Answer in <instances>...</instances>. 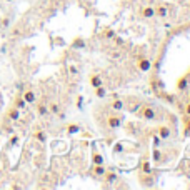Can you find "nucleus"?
Wrapping results in <instances>:
<instances>
[{
  "instance_id": "obj_29",
  "label": "nucleus",
  "mask_w": 190,
  "mask_h": 190,
  "mask_svg": "<svg viewBox=\"0 0 190 190\" xmlns=\"http://www.w3.org/2000/svg\"><path fill=\"white\" fill-rule=\"evenodd\" d=\"M7 2H12V0H7Z\"/></svg>"
},
{
  "instance_id": "obj_15",
  "label": "nucleus",
  "mask_w": 190,
  "mask_h": 190,
  "mask_svg": "<svg viewBox=\"0 0 190 190\" xmlns=\"http://www.w3.org/2000/svg\"><path fill=\"white\" fill-rule=\"evenodd\" d=\"M152 157H153V162H155V164H160V162H162V153H160V150H158L157 147L153 149Z\"/></svg>"
},
{
  "instance_id": "obj_4",
  "label": "nucleus",
  "mask_w": 190,
  "mask_h": 190,
  "mask_svg": "<svg viewBox=\"0 0 190 190\" xmlns=\"http://www.w3.org/2000/svg\"><path fill=\"white\" fill-rule=\"evenodd\" d=\"M153 15H155V10H153L152 5L142 7V10H140V17H143V19H152Z\"/></svg>"
},
{
  "instance_id": "obj_11",
  "label": "nucleus",
  "mask_w": 190,
  "mask_h": 190,
  "mask_svg": "<svg viewBox=\"0 0 190 190\" xmlns=\"http://www.w3.org/2000/svg\"><path fill=\"white\" fill-rule=\"evenodd\" d=\"M90 85L93 87H98V85H102V79H100V75H97V73H92L90 75Z\"/></svg>"
},
{
  "instance_id": "obj_5",
  "label": "nucleus",
  "mask_w": 190,
  "mask_h": 190,
  "mask_svg": "<svg viewBox=\"0 0 190 190\" xmlns=\"http://www.w3.org/2000/svg\"><path fill=\"white\" fill-rule=\"evenodd\" d=\"M140 174H143V175H150V174H152V165H150V160H149V158H143V160H142Z\"/></svg>"
},
{
  "instance_id": "obj_25",
  "label": "nucleus",
  "mask_w": 190,
  "mask_h": 190,
  "mask_svg": "<svg viewBox=\"0 0 190 190\" xmlns=\"http://www.w3.org/2000/svg\"><path fill=\"white\" fill-rule=\"evenodd\" d=\"M160 137H157V135H153V147H158V145H160Z\"/></svg>"
},
{
  "instance_id": "obj_7",
  "label": "nucleus",
  "mask_w": 190,
  "mask_h": 190,
  "mask_svg": "<svg viewBox=\"0 0 190 190\" xmlns=\"http://www.w3.org/2000/svg\"><path fill=\"white\" fill-rule=\"evenodd\" d=\"M187 87H188V77L187 75H184L182 79H178V82H177V89L178 90H187Z\"/></svg>"
},
{
  "instance_id": "obj_27",
  "label": "nucleus",
  "mask_w": 190,
  "mask_h": 190,
  "mask_svg": "<svg viewBox=\"0 0 190 190\" xmlns=\"http://www.w3.org/2000/svg\"><path fill=\"white\" fill-rule=\"evenodd\" d=\"M69 70H70V73H73V75L77 73V69H75L73 65H70V67H69Z\"/></svg>"
},
{
  "instance_id": "obj_8",
  "label": "nucleus",
  "mask_w": 190,
  "mask_h": 190,
  "mask_svg": "<svg viewBox=\"0 0 190 190\" xmlns=\"http://www.w3.org/2000/svg\"><path fill=\"white\" fill-rule=\"evenodd\" d=\"M137 67H139L140 70H143V72H147V70H149L150 67H152V63L147 60V58H140V60L137 62Z\"/></svg>"
},
{
  "instance_id": "obj_10",
  "label": "nucleus",
  "mask_w": 190,
  "mask_h": 190,
  "mask_svg": "<svg viewBox=\"0 0 190 190\" xmlns=\"http://www.w3.org/2000/svg\"><path fill=\"white\" fill-rule=\"evenodd\" d=\"M153 10H155V15H158V17H167V7L165 5H157V7H153Z\"/></svg>"
},
{
  "instance_id": "obj_12",
  "label": "nucleus",
  "mask_w": 190,
  "mask_h": 190,
  "mask_svg": "<svg viewBox=\"0 0 190 190\" xmlns=\"http://www.w3.org/2000/svg\"><path fill=\"white\" fill-rule=\"evenodd\" d=\"M23 100H25L27 104H33V102H35V95H33V92H32V90H27V92L23 93Z\"/></svg>"
},
{
  "instance_id": "obj_14",
  "label": "nucleus",
  "mask_w": 190,
  "mask_h": 190,
  "mask_svg": "<svg viewBox=\"0 0 190 190\" xmlns=\"http://www.w3.org/2000/svg\"><path fill=\"white\" fill-rule=\"evenodd\" d=\"M9 117L12 118V120H19V118H20L19 108H10V110H9Z\"/></svg>"
},
{
  "instance_id": "obj_18",
  "label": "nucleus",
  "mask_w": 190,
  "mask_h": 190,
  "mask_svg": "<svg viewBox=\"0 0 190 190\" xmlns=\"http://www.w3.org/2000/svg\"><path fill=\"white\" fill-rule=\"evenodd\" d=\"M105 93H107V90L104 89V87L102 85H98V87H95V95H97V97H105Z\"/></svg>"
},
{
  "instance_id": "obj_21",
  "label": "nucleus",
  "mask_w": 190,
  "mask_h": 190,
  "mask_svg": "<svg viewBox=\"0 0 190 190\" xmlns=\"http://www.w3.org/2000/svg\"><path fill=\"white\" fill-rule=\"evenodd\" d=\"M80 130V127L77 125V124H70V125H67V132L69 133H75V132H79Z\"/></svg>"
},
{
  "instance_id": "obj_3",
  "label": "nucleus",
  "mask_w": 190,
  "mask_h": 190,
  "mask_svg": "<svg viewBox=\"0 0 190 190\" xmlns=\"http://www.w3.org/2000/svg\"><path fill=\"white\" fill-rule=\"evenodd\" d=\"M107 172V168L104 167V164H93V168H92V175L97 178L104 177V174Z\"/></svg>"
},
{
  "instance_id": "obj_23",
  "label": "nucleus",
  "mask_w": 190,
  "mask_h": 190,
  "mask_svg": "<svg viewBox=\"0 0 190 190\" xmlns=\"http://www.w3.org/2000/svg\"><path fill=\"white\" fill-rule=\"evenodd\" d=\"M185 132L190 135V118H188V117L185 118Z\"/></svg>"
},
{
  "instance_id": "obj_19",
  "label": "nucleus",
  "mask_w": 190,
  "mask_h": 190,
  "mask_svg": "<svg viewBox=\"0 0 190 190\" xmlns=\"http://www.w3.org/2000/svg\"><path fill=\"white\" fill-rule=\"evenodd\" d=\"M37 112H38V115H42V117H44V115H47V107H45L44 104H38L37 105Z\"/></svg>"
},
{
  "instance_id": "obj_28",
  "label": "nucleus",
  "mask_w": 190,
  "mask_h": 190,
  "mask_svg": "<svg viewBox=\"0 0 190 190\" xmlns=\"http://www.w3.org/2000/svg\"><path fill=\"white\" fill-rule=\"evenodd\" d=\"M185 112H187V115L190 117V104H187V107H185Z\"/></svg>"
},
{
  "instance_id": "obj_16",
  "label": "nucleus",
  "mask_w": 190,
  "mask_h": 190,
  "mask_svg": "<svg viewBox=\"0 0 190 190\" xmlns=\"http://www.w3.org/2000/svg\"><path fill=\"white\" fill-rule=\"evenodd\" d=\"M140 182H142L143 185H150V184H152V174H150V175L140 174Z\"/></svg>"
},
{
  "instance_id": "obj_1",
  "label": "nucleus",
  "mask_w": 190,
  "mask_h": 190,
  "mask_svg": "<svg viewBox=\"0 0 190 190\" xmlns=\"http://www.w3.org/2000/svg\"><path fill=\"white\" fill-rule=\"evenodd\" d=\"M139 117L145 118V120H153L155 118V110L149 105H143V107L139 108Z\"/></svg>"
},
{
  "instance_id": "obj_13",
  "label": "nucleus",
  "mask_w": 190,
  "mask_h": 190,
  "mask_svg": "<svg viewBox=\"0 0 190 190\" xmlns=\"http://www.w3.org/2000/svg\"><path fill=\"white\" fill-rule=\"evenodd\" d=\"M104 177H105V182H107V184H112V182L117 178V175H115V172H105Z\"/></svg>"
},
{
  "instance_id": "obj_17",
  "label": "nucleus",
  "mask_w": 190,
  "mask_h": 190,
  "mask_svg": "<svg viewBox=\"0 0 190 190\" xmlns=\"http://www.w3.org/2000/svg\"><path fill=\"white\" fill-rule=\"evenodd\" d=\"M92 162L93 164H104V157H102L98 152H93L92 153Z\"/></svg>"
},
{
  "instance_id": "obj_26",
  "label": "nucleus",
  "mask_w": 190,
  "mask_h": 190,
  "mask_svg": "<svg viewBox=\"0 0 190 190\" xmlns=\"http://www.w3.org/2000/svg\"><path fill=\"white\" fill-rule=\"evenodd\" d=\"M105 37H107V38H110V37H115V32H112V30H107V32H105Z\"/></svg>"
},
{
  "instance_id": "obj_24",
  "label": "nucleus",
  "mask_w": 190,
  "mask_h": 190,
  "mask_svg": "<svg viewBox=\"0 0 190 190\" xmlns=\"http://www.w3.org/2000/svg\"><path fill=\"white\" fill-rule=\"evenodd\" d=\"M50 112H54V114H58V105H57V104H50Z\"/></svg>"
},
{
  "instance_id": "obj_20",
  "label": "nucleus",
  "mask_w": 190,
  "mask_h": 190,
  "mask_svg": "<svg viewBox=\"0 0 190 190\" xmlns=\"http://www.w3.org/2000/svg\"><path fill=\"white\" fill-rule=\"evenodd\" d=\"M25 104H27V102L23 100V97H19V98L15 100V108H19V110H20V108L25 107Z\"/></svg>"
},
{
  "instance_id": "obj_22",
  "label": "nucleus",
  "mask_w": 190,
  "mask_h": 190,
  "mask_svg": "<svg viewBox=\"0 0 190 190\" xmlns=\"http://www.w3.org/2000/svg\"><path fill=\"white\" fill-rule=\"evenodd\" d=\"M33 137H35V139H37V140H40V142H45V135H44V133L40 132V130H37V132L33 133Z\"/></svg>"
},
{
  "instance_id": "obj_6",
  "label": "nucleus",
  "mask_w": 190,
  "mask_h": 190,
  "mask_svg": "<svg viewBox=\"0 0 190 190\" xmlns=\"http://www.w3.org/2000/svg\"><path fill=\"white\" fill-rule=\"evenodd\" d=\"M158 137H160L162 140H167L168 137H170V127H167V125L158 127Z\"/></svg>"
},
{
  "instance_id": "obj_2",
  "label": "nucleus",
  "mask_w": 190,
  "mask_h": 190,
  "mask_svg": "<svg viewBox=\"0 0 190 190\" xmlns=\"http://www.w3.org/2000/svg\"><path fill=\"white\" fill-rule=\"evenodd\" d=\"M122 124V118L118 117V115H108L107 118V125L110 127V128H118Z\"/></svg>"
},
{
  "instance_id": "obj_9",
  "label": "nucleus",
  "mask_w": 190,
  "mask_h": 190,
  "mask_svg": "<svg viewBox=\"0 0 190 190\" xmlns=\"http://www.w3.org/2000/svg\"><path fill=\"white\" fill-rule=\"evenodd\" d=\"M110 108H114V110H122V108H124V102H122L120 98H112Z\"/></svg>"
}]
</instances>
